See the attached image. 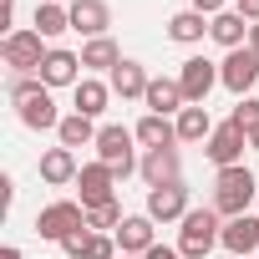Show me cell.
<instances>
[{
  "label": "cell",
  "instance_id": "obj_31",
  "mask_svg": "<svg viewBox=\"0 0 259 259\" xmlns=\"http://www.w3.org/2000/svg\"><path fill=\"white\" fill-rule=\"evenodd\" d=\"M234 11H239L249 26H259V0H234Z\"/></svg>",
  "mask_w": 259,
  "mask_h": 259
},
{
  "label": "cell",
  "instance_id": "obj_8",
  "mask_svg": "<svg viewBox=\"0 0 259 259\" xmlns=\"http://www.w3.org/2000/svg\"><path fill=\"white\" fill-rule=\"evenodd\" d=\"M213 81H219V66L208 56H188L183 71H178V87H183V102L188 107H203V97L213 92Z\"/></svg>",
  "mask_w": 259,
  "mask_h": 259
},
{
  "label": "cell",
  "instance_id": "obj_2",
  "mask_svg": "<svg viewBox=\"0 0 259 259\" xmlns=\"http://www.w3.org/2000/svg\"><path fill=\"white\" fill-rule=\"evenodd\" d=\"M219 193H213V208L219 213H229V219H239L249 203H254V193H259V183H254V173L239 163V168H219V183H213Z\"/></svg>",
  "mask_w": 259,
  "mask_h": 259
},
{
  "label": "cell",
  "instance_id": "obj_13",
  "mask_svg": "<svg viewBox=\"0 0 259 259\" xmlns=\"http://www.w3.org/2000/svg\"><path fill=\"white\" fill-rule=\"evenodd\" d=\"M219 244H224L234 259H249V254L259 249V219H254V213H239V219H229Z\"/></svg>",
  "mask_w": 259,
  "mask_h": 259
},
{
  "label": "cell",
  "instance_id": "obj_14",
  "mask_svg": "<svg viewBox=\"0 0 259 259\" xmlns=\"http://www.w3.org/2000/svg\"><path fill=\"white\" fill-rule=\"evenodd\" d=\"M71 31H81V36H107V26H112V11H107V0H71Z\"/></svg>",
  "mask_w": 259,
  "mask_h": 259
},
{
  "label": "cell",
  "instance_id": "obj_3",
  "mask_svg": "<svg viewBox=\"0 0 259 259\" xmlns=\"http://www.w3.org/2000/svg\"><path fill=\"white\" fill-rule=\"evenodd\" d=\"M0 56H6V66L16 76H41V61L51 56L46 51V36L41 31H11L6 46H0Z\"/></svg>",
  "mask_w": 259,
  "mask_h": 259
},
{
  "label": "cell",
  "instance_id": "obj_17",
  "mask_svg": "<svg viewBox=\"0 0 259 259\" xmlns=\"http://www.w3.org/2000/svg\"><path fill=\"white\" fill-rule=\"evenodd\" d=\"M148 81H153V76L143 71V61H127V56H122V66L112 71V92H117L122 102H133V97H148Z\"/></svg>",
  "mask_w": 259,
  "mask_h": 259
},
{
  "label": "cell",
  "instance_id": "obj_26",
  "mask_svg": "<svg viewBox=\"0 0 259 259\" xmlns=\"http://www.w3.org/2000/svg\"><path fill=\"white\" fill-rule=\"evenodd\" d=\"M97 133H102V127H92V117H81V112L61 117V127H56L61 148H87V143H97Z\"/></svg>",
  "mask_w": 259,
  "mask_h": 259
},
{
  "label": "cell",
  "instance_id": "obj_36",
  "mask_svg": "<svg viewBox=\"0 0 259 259\" xmlns=\"http://www.w3.org/2000/svg\"><path fill=\"white\" fill-rule=\"evenodd\" d=\"M249 148H254V153H259V133H254V138H249Z\"/></svg>",
  "mask_w": 259,
  "mask_h": 259
},
{
  "label": "cell",
  "instance_id": "obj_16",
  "mask_svg": "<svg viewBox=\"0 0 259 259\" xmlns=\"http://www.w3.org/2000/svg\"><path fill=\"white\" fill-rule=\"evenodd\" d=\"M41 81H46V87H76V81H81V56L51 51V56L41 61Z\"/></svg>",
  "mask_w": 259,
  "mask_h": 259
},
{
  "label": "cell",
  "instance_id": "obj_15",
  "mask_svg": "<svg viewBox=\"0 0 259 259\" xmlns=\"http://www.w3.org/2000/svg\"><path fill=\"white\" fill-rule=\"evenodd\" d=\"M112 239H117V249H122V254H148V249L158 244V239H153V219H148V213L122 219V229H117Z\"/></svg>",
  "mask_w": 259,
  "mask_h": 259
},
{
  "label": "cell",
  "instance_id": "obj_25",
  "mask_svg": "<svg viewBox=\"0 0 259 259\" xmlns=\"http://www.w3.org/2000/svg\"><path fill=\"white\" fill-rule=\"evenodd\" d=\"M203 138H213L208 107H183L178 112V143H203Z\"/></svg>",
  "mask_w": 259,
  "mask_h": 259
},
{
  "label": "cell",
  "instance_id": "obj_30",
  "mask_svg": "<svg viewBox=\"0 0 259 259\" xmlns=\"http://www.w3.org/2000/svg\"><path fill=\"white\" fill-rule=\"evenodd\" d=\"M87 244H92V229H76V234H66V239H61L66 259H87Z\"/></svg>",
  "mask_w": 259,
  "mask_h": 259
},
{
  "label": "cell",
  "instance_id": "obj_7",
  "mask_svg": "<svg viewBox=\"0 0 259 259\" xmlns=\"http://www.w3.org/2000/svg\"><path fill=\"white\" fill-rule=\"evenodd\" d=\"M244 148H249V133H244V127H239V122H219L203 153H208V163H219V168H239Z\"/></svg>",
  "mask_w": 259,
  "mask_h": 259
},
{
  "label": "cell",
  "instance_id": "obj_35",
  "mask_svg": "<svg viewBox=\"0 0 259 259\" xmlns=\"http://www.w3.org/2000/svg\"><path fill=\"white\" fill-rule=\"evenodd\" d=\"M0 259H21V249H16V244H11V249H0Z\"/></svg>",
  "mask_w": 259,
  "mask_h": 259
},
{
  "label": "cell",
  "instance_id": "obj_20",
  "mask_svg": "<svg viewBox=\"0 0 259 259\" xmlns=\"http://www.w3.org/2000/svg\"><path fill=\"white\" fill-rule=\"evenodd\" d=\"M76 173H81V168H76V153H71V148H51V153L41 158V178H46L51 188L76 183Z\"/></svg>",
  "mask_w": 259,
  "mask_h": 259
},
{
  "label": "cell",
  "instance_id": "obj_34",
  "mask_svg": "<svg viewBox=\"0 0 259 259\" xmlns=\"http://www.w3.org/2000/svg\"><path fill=\"white\" fill-rule=\"evenodd\" d=\"M249 51H259V26H249Z\"/></svg>",
  "mask_w": 259,
  "mask_h": 259
},
{
  "label": "cell",
  "instance_id": "obj_37",
  "mask_svg": "<svg viewBox=\"0 0 259 259\" xmlns=\"http://www.w3.org/2000/svg\"><path fill=\"white\" fill-rule=\"evenodd\" d=\"M122 259H138V254H122Z\"/></svg>",
  "mask_w": 259,
  "mask_h": 259
},
{
  "label": "cell",
  "instance_id": "obj_1",
  "mask_svg": "<svg viewBox=\"0 0 259 259\" xmlns=\"http://www.w3.org/2000/svg\"><path fill=\"white\" fill-rule=\"evenodd\" d=\"M219 239H224L219 208H188V213H183V229H178V254H183V259H203Z\"/></svg>",
  "mask_w": 259,
  "mask_h": 259
},
{
  "label": "cell",
  "instance_id": "obj_12",
  "mask_svg": "<svg viewBox=\"0 0 259 259\" xmlns=\"http://www.w3.org/2000/svg\"><path fill=\"white\" fill-rule=\"evenodd\" d=\"M183 213H188V188H183V183L148 188V219H153V224H168V219H183Z\"/></svg>",
  "mask_w": 259,
  "mask_h": 259
},
{
  "label": "cell",
  "instance_id": "obj_21",
  "mask_svg": "<svg viewBox=\"0 0 259 259\" xmlns=\"http://www.w3.org/2000/svg\"><path fill=\"white\" fill-rule=\"evenodd\" d=\"M31 31H41L46 41H56L61 31H71V11L56 6V0H36V21H31Z\"/></svg>",
  "mask_w": 259,
  "mask_h": 259
},
{
  "label": "cell",
  "instance_id": "obj_29",
  "mask_svg": "<svg viewBox=\"0 0 259 259\" xmlns=\"http://www.w3.org/2000/svg\"><path fill=\"white\" fill-rule=\"evenodd\" d=\"M229 122H239L244 133L254 138V133H259V97H239V107H234V117H229Z\"/></svg>",
  "mask_w": 259,
  "mask_h": 259
},
{
  "label": "cell",
  "instance_id": "obj_10",
  "mask_svg": "<svg viewBox=\"0 0 259 259\" xmlns=\"http://www.w3.org/2000/svg\"><path fill=\"white\" fill-rule=\"evenodd\" d=\"M76 188H81V203H87V208H102V203L117 198V173H112L107 163H87V168L76 173Z\"/></svg>",
  "mask_w": 259,
  "mask_h": 259
},
{
  "label": "cell",
  "instance_id": "obj_24",
  "mask_svg": "<svg viewBox=\"0 0 259 259\" xmlns=\"http://www.w3.org/2000/svg\"><path fill=\"white\" fill-rule=\"evenodd\" d=\"M81 66H92V71H117V66H122V51H117V41H112V36H97V41H87V46H81Z\"/></svg>",
  "mask_w": 259,
  "mask_h": 259
},
{
  "label": "cell",
  "instance_id": "obj_18",
  "mask_svg": "<svg viewBox=\"0 0 259 259\" xmlns=\"http://www.w3.org/2000/svg\"><path fill=\"white\" fill-rule=\"evenodd\" d=\"M107 97H112V87H102V81L81 76V81L71 87V112H81V117H97V112H107Z\"/></svg>",
  "mask_w": 259,
  "mask_h": 259
},
{
  "label": "cell",
  "instance_id": "obj_32",
  "mask_svg": "<svg viewBox=\"0 0 259 259\" xmlns=\"http://www.w3.org/2000/svg\"><path fill=\"white\" fill-rule=\"evenodd\" d=\"M193 11H198V16H208V21H213V16H224V0H193Z\"/></svg>",
  "mask_w": 259,
  "mask_h": 259
},
{
  "label": "cell",
  "instance_id": "obj_28",
  "mask_svg": "<svg viewBox=\"0 0 259 259\" xmlns=\"http://www.w3.org/2000/svg\"><path fill=\"white\" fill-rule=\"evenodd\" d=\"M87 229H92V234H102V229H122V208H117V198L102 203V208H87Z\"/></svg>",
  "mask_w": 259,
  "mask_h": 259
},
{
  "label": "cell",
  "instance_id": "obj_5",
  "mask_svg": "<svg viewBox=\"0 0 259 259\" xmlns=\"http://www.w3.org/2000/svg\"><path fill=\"white\" fill-rule=\"evenodd\" d=\"M133 138L138 133H127V127H102V133H97V163H107L117 178H127V173H133V168H143L138 158H133Z\"/></svg>",
  "mask_w": 259,
  "mask_h": 259
},
{
  "label": "cell",
  "instance_id": "obj_6",
  "mask_svg": "<svg viewBox=\"0 0 259 259\" xmlns=\"http://www.w3.org/2000/svg\"><path fill=\"white\" fill-rule=\"evenodd\" d=\"M219 81H224L234 97H249V87L259 81V51H249V46L229 51V56H224V66H219Z\"/></svg>",
  "mask_w": 259,
  "mask_h": 259
},
{
  "label": "cell",
  "instance_id": "obj_19",
  "mask_svg": "<svg viewBox=\"0 0 259 259\" xmlns=\"http://www.w3.org/2000/svg\"><path fill=\"white\" fill-rule=\"evenodd\" d=\"M143 102H148L158 117H168V112H183V87H178V76H173V81H168V76H153Z\"/></svg>",
  "mask_w": 259,
  "mask_h": 259
},
{
  "label": "cell",
  "instance_id": "obj_33",
  "mask_svg": "<svg viewBox=\"0 0 259 259\" xmlns=\"http://www.w3.org/2000/svg\"><path fill=\"white\" fill-rule=\"evenodd\" d=\"M143 259H183V254H178V249H168V244H153Z\"/></svg>",
  "mask_w": 259,
  "mask_h": 259
},
{
  "label": "cell",
  "instance_id": "obj_23",
  "mask_svg": "<svg viewBox=\"0 0 259 259\" xmlns=\"http://www.w3.org/2000/svg\"><path fill=\"white\" fill-rule=\"evenodd\" d=\"M138 143H143V148H173V143H178V122L148 112V117L138 122Z\"/></svg>",
  "mask_w": 259,
  "mask_h": 259
},
{
  "label": "cell",
  "instance_id": "obj_22",
  "mask_svg": "<svg viewBox=\"0 0 259 259\" xmlns=\"http://www.w3.org/2000/svg\"><path fill=\"white\" fill-rule=\"evenodd\" d=\"M208 36H213L219 46L239 51V46H244V36H249V21H244L239 11H224V16H213V21H208Z\"/></svg>",
  "mask_w": 259,
  "mask_h": 259
},
{
  "label": "cell",
  "instance_id": "obj_27",
  "mask_svg": "<svg viewBox=\"0 0 259 259\" xmlns=\"http://www.w3.org/2000/svg\"><path fill=\"white\" fill-rule=\"evenodd\" d=\"M203 31H208V16H198V11H178V16L168 21V36H173L178 46H193V41H203Z\"/></svg>",
  "mask_w": 259,
  "mask_h": 259
},
{
  "label": "cell",
  "instance_id": "obj_9",
  "mask_svg": "<svg viewBox=\"0 0 259 259\" xmlns=\"http://www.w3.org/2000/svg\"><path fill=\"white\" fill-rule=\"evenodd\" d=\"M138 173L148 188H168V183H183V158H178V148H148Z\"/></svg>",
  "mask_w": 259,
  "mask_h": 259
},
{
  "label": "cell",
  "instance_id": "obj_4",
  "mask_svg": "<svg viewBox=\"0 0 259 259\" xmlns=\"http://www.w3.org/2000/svg\"><path fill=\"white\" fill-rule=\"evenodd\" d=\"M76 229H87V203L56 198V203H46V208L36 213V234H41V239H51V244H61V239H66V234H76Z\"/></svg>",
  "mask_w": 259,
  "mask_h": 259
},
{
  "label": "cell",
  "instance_id": "obj_11",
  "mask_svg": "<svg viewBox=\"0 0 259 259\" xmlns=\"http://www.w3.org/2000/svg\"><path fill=\"white\" fill-rule=\"evenodd\" d=\"M16 112H21V122L31 127V133L61 127V117H56V102H51V87H36L31 97H21V102H16Z\"/></svg>",
  "mask_w": 259,
  "mask_h": 259
}]
</instances>
